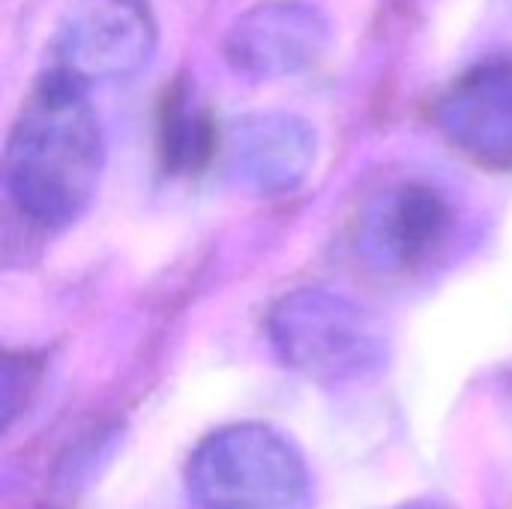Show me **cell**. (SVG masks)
<instances>
[{"mask_svg":"<svg viewBox=\"0 0 512 509\" xmlns=\"http://www.w3.org/2000/svg\"><path fill=\"white\" fill-rule=\"evenodd\" d=\"M105 144L87 87L48 69L24 99L3 153V186L21 219L60 231L96 198Z\"/></svg>","mask_w":512,"mask_h":509,"instance_id":"obj_1","label":"cell"},{"mask_svg":"<svg viewBox=\"0 0 512 509\" xmlns=\"http://www.w3.org/2000/svg\"><path fill=\"white\" fill-rule=\"evenodd\" d=\"M267 333L288 369L324 387L369 381L390 360V342L375 312L327 288L285 294L267 318Z\"/></svg>","mask_w":512,"mask_h":509,"instance_id":"obj_2","label":"cell"},{"mask_svg":"<svg viewBox=\"0 0 512 509\" xmlns=\"http://www.w3.org/2000/svg\"><path fill=\"white\" fill-rule=\"evenodd\" d=\"M198 509H312V471L300 447L264 423L207 435L186 468Z\"/></svg>","mask_w":512,"mask_h":509,"instance_id":"obj_3","label":"cell"},{"mask_svg":"<svg viewBox=\"0 0 512 509\" xmlns=\"http://www.w3.org/2000/svg\"><path fill=\"white\" fill-rule=\"evenodd\" d=\"M156 51L150 0H72L51 48V69L78 84L126 81Z\"/></svg>","mask_w":512,"mask_h":509,"instance_id":"obj_4","label":"cell"},{"mask_svg":"<svg viewBox=\"0 0 512 509\" xmlns=\"http://www.w3.org/2000/svg\"><path fill=\"white\" fill-rule=\"evenodd\" d=\"M330 36V18L312 0H270L234 21L225 57L252 81H276L315 66Z\"/></svg>","mask_w":512,"mask_h":509,"instance_id":"obj_5","label":"cell"},{"mask_svg":"<svg viewBox=\"0 0 512 509\" xmlns=\"http://www.w3.org/2000/svg\"><path fill=\"white\" fill-rule=\"evenodd\" d=\"M450 219V204L435 186L393 183L366 201L357 219V249L375 270L408 273L441 249Z\"/></svg>","mask_w":512,"mask_h":509,"instance_id":"obj_6","label":"cell"},{"mask_svg":"<svg viewBox=\"0 0 512 509\" xmlns=\"http://www.w3.org/2000/svg\"><path fill=\"white\" fill-rule=\"evenodd\" d=\"M315 132L285 111L246 114L225 132V168L255 195H288L315 168Z\"/></svg>","mask_w":512,"mask_h":509,"instance_id":"obj_7","label":"cell"},{"mask_svg":"<svg viewBox=\"0 0 512 509\" xmlns=\"http://www.w3.org/2000/svg\"><path fill=\"white\" fill-rule=\"evenodd\" d=\"M438 126L471 162L512 168V57L465 72L438 102Z\"/></svg>","mask_w":512,"mask_h":509,"instance_id":"obj_8","label":"cell"},{"mask_svg":"<svg viewBox=\"0 0 512 509\" xmlns=\"http://www.w3.org/2000/svg\"><path fill=\"white\" fill-rule=\"evenodd\" d=\"M162 156L171 171H195L201 168L213 147L216 132L204 114V108L195 102L189 90H174L162 111Z\"/></svg>","mask_w":512,"mask_h":509,"instance_id":"obj_9","label":"cell"},{"mask_svg":"<svg viewBox=\"0 0 512 509\" xmlns=\"http://www.w3.org/2000/svg\"><path fill=\"white\" fill-rule=\"evenodd\" d=\"M408 509H417V507H408Z\"/></svg>","mask_w":512,"mask_h":509,"instance_id":"obj_10","label":"cell"}]
</instances>
